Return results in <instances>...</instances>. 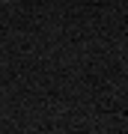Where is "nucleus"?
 I'll return each instance as SVG.
<instances>
[{"label":"nucleus","mask_w":128,"mask_h":134,"mask_svg":"<svg viewBox=\"0 0 128 134\" xmlns=\"http://www.w3.org/2000/svg\"><path fill=\"white\" fill-rule=\"evenodd\" d=\"M0 3H12V0H0Z\"/></svg>","instance_id":"obj_1"}]
</instances>
